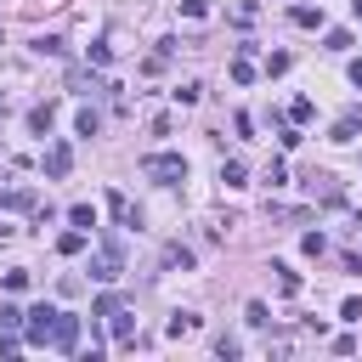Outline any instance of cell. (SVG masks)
Instances as JSON below:
<instances>
[{
	"label": "cell",
	"mask_w": 362,
	"mask_h": 362,
	"mask_svg": "<svg viewBox=\"0 0 362 362\" xmlns=\"http://www.w3.org/2000/svg\"><path fill=\"white\" fill-rule=\"evenodd\" d=\"M141 175H153L158 187H175V181H187V158L181 153H147L141 158Z\"/></svg>",
	"instance_id": "cell-1"
},
{
	"label": "cell",
	"mask_w": 362,
	"mask_h": 362,
	"mask_svg": "<svg viewBox=\"0 0 362 362\" xmlns=\"http://www.w3.org/2000/svg\"><path fill=\"white\" fill-rule=\"evenodd\" d=\"M51 322H57V311H51V305L23 311V345H45V339H51Z\"/></svg>",
	"instance_id": "cell-2"
},
{
	"label": "cell",
	"mask_w": 362,
	"mask_h": 362,
	"mask_svg": "<svg viewBox=\"0 0 362 362\" xmlns=\"http://www.w3.org/2000/svg\"><path fill=\"white\" fill-rule=\"evenodd\" d=\"M51 345H57V351H79V317H74V311H57V322H51Z\"/></svg>",
	"instance_id": "cell-3"
},
{
	"label": "cell",
	"mask_w": 362,
	"mask_h": 362,
	"mask_svg": "<svg viewBox=\"0 0 362 362\" xmlns=\"http://www.w3.org/2000/svg\"><path fill=\"white\" fill-rule=\"evenodd\" d=\"M96 277H102V283L124 277V255H119V243H113V238H107V243L96 249Z\"/></svg>",
	"instance_id": "cell-4"
},
{
	"label": "cell",
	"mask_w": 362,
	"mask_h": 362,
	"mask_svg": "<svg viewBox=\"0 0 362 362\" xmlns=\"http://www.w3.org/2000/svg\"><path fill=\"white\" fill-rule=\"evenodd\" d=\"M74 170V147L68 141H51V153H45V175H68Z\"/></svg>",
	"instance_id": "cell-5"
},
{
	"label": "cell",
	"mask_w": 362,
	"mask_h": 362,
	"mask_svg": "<svg viewBox=\"0 0 362 362\" xmlns=\"http://www.w3.org/2000/svg\"><path fill=\"white\" fill-rule=\"evenodd\" d=\"M113 339H119V345H136V317H130L124 305L113 311Z\"/></svg>",
	"instance_id": "cell-6"
},
{
	"label": "cell",
	"mask_w": 362,
	"mask_h": 362,
	"mask_svg": "<svg viewBox=\"0 0 362 362\" xmlns=\"http://www.w3.org/2000/svg\"><path fill=\"white\" fill-rule=\"evenodd\" d=\"M164 334H170V339H187V334H198V317H192V311H175Z\"/></svg>",
	"instance_id": "cell-7"
},
{
	"label": "cell",
	"mask_w": 362,
	"mask_h": 362,
	"mask_svg": "<svg viewBox=\"0 0 362 362\" xmlns=\"http://www.w3.org/2000/svg\"><path fill=\"white\" fill-rule=\"evenodd\" d=\"M288 17H294L300 28H322V6H294Z\"/></svg>",
	"instance_id": "cell-8"
},
{
	"label": "cell",
	"mask_w": 362,
	"mask_h": 362,
	"mask_svg": "<svg viewBox=\"0 0 362 362\" xmlns=\"http://www.w3.org/2000/svg\"><path fill=\"white\" fill-rule=\"evenodd\" d=\"M51 119H57V107L45 102V107H34V113H28V130H34V136H45V130H51Z\"/></svg>",
	"instance_id": "cell-9"
},
{
	"label": "cell",
	"mask_w": 362,
	"mask_h": 362,
	"mask_svg": "<svg viewBox=\"0 0 362 362\" xmlns=\"http://www.w3.org/2000/svg\"><path fill=\"white\" fill-rule=\"evenodd\" d=\"M221 181H226V187H243V181H249V170H243L238 158H226V164H221Z\"/></svg>",
	"instance_id": "cell-10"
},
{
	"label": "cell",
	"mask_w": 362,
	"mask_h": 362,
	"mask_svg": "<svg viewBox=\"0 0 362 362\" xmlns=\"http://www.w3.org/2000/svg\"><path fill=\"white\" fill-rule=\"evenodd\" d=\"M68 221H74L79 232H90V226H96V209H90V204H74V209H68Z\"/></svg>",
	"instance_id": "cell-11"
},
{
	"label": "cell",
	"mask_w": 362,
	"mask_h": 362,
	"mask_svg": "<svg viewBox=\"0 0 362 362\" xmlns=\"http://www.w3.org/2000/svg\"><path fill=\"white\" fill-rule=\"evenodd\" d=\"M272 272H277V288H283V294H300V277H294L283 260H272Z\"/></svg>",
	"instance_id": "cell-12"
},
{
	"label": "cell",
	"mask_w": 362,
	"mask_h": 362,
	"mask_svg": "<svg viewBox=\"0 0 362 362\" xmlns=\"http://www.w3.org/2000/svg\"><path fill=\"white\" fill-rule=\"evenodd\" d=\"M232 79L249 85V79H255V57H232Z\"/></svg>",
	"instance_id": "cell-13"
},
{
	"label": "cell",
	"mask_w": 362,
	"mask_h": 362,
	"mask_svg": "<svg viewBox=\"0 0 362 362\" xmlns=\"http://www.w3.org/2000/svg\"><path fill=\"white\" fill-rule=\"evenodd\" d=\"M57 249H62V255H79V249H85V232H79V226H74V232H62V238H57Z\"/></svg>",
	"instance_id": "cell-14"
},
{
	"label": "cell",
	"mask_w": 362,
	"mask_h": 362,
	"mask_svg": "<svg viewBox=\"0 0 362 362\" xmlns=\"http://www.w3.org/2000/svg\"><path fill=\"white\" fill-rule=\"evenodd\" d=\"M164 266H181V272H187V266H192V249H181V243H170V249H164Z\"/></svg>",
	"instance_id": "cell-15"
},
{
	"label": "cell",
	"mask_w": 362,
	"mask_h": 362,
	"mask_svg": "<svg viewBox=\"0 0 362 362\" xmlns=\"http://www.w3.org/2000/svg\"><path fill=\"white\" fill-rule=\"evenodd\" d=\"M243 317H249V328H266V322H272V311H266V300H249V311H243Z\"/></svg>",
	"instance_id": "cell-16"
},
{
	"label": "cell",
	"mask_w": 362,
	"mask_h": 362,
	"mask_svg": "<svg viewBox=\"0 0 362 362\" xmlns=\"http://www.w3.org/2000/svg\"><path fill=\"white\" fill-rule=\"evenodd\" d=\"M238 351H243V345H238V339H232V334H221V339H215V356H221V362H232V356H238Z\"/></svg>",
	"instance_id": "cell-17"
},
{
	"label": "cell",
	"mask_w": 362,
	"mask_h": 362,
	"mask_svg": "<svg viewBox=\"0 0 362 362\" xmlns=\"http://www.w3.org/2000/svg\"><path fill=\"white\" fill-rule=\"evenodd\" d=\"M266 74H272V79L288 74V51H272V57H266Z\"/></svg>",
	"instance_id": "cell-18"
},
{
	"label": "cell",
	"mask_w": 362,
	"mask_h": 362,
	"mask_svg": "<svg viewBox=\"0 0 362 362\" xmlns=\"http://www.w3.org/2000/svg\"><path fill=\"white\" fill-rule=\"evenodd\" d=\"M198 96H204V85H198V79H192V85H181V90H175V102H181V107H192V102H198Z\"/></svg>",
	"instance_id": "cell-19"
},
{
	"label": "cell",
	"mask_w": 362,
	"mask_h": 362,
	"mask_svg": "<svg viewBox=\"0 0 362 362\" xmlns=\"http://www.w3.org/2000/svg\"><path fill=\"white\" fill-rule=\"evenodd\" d=\"M317 107H311V96H294V107H288V119H311Z\"/></svg>",
	"instance_id": "cell-20"
},
{
	"label": "cell",
	"mask_w": 362,
	"mask_h": 362,
	"mask_svg": "<svg viewBox=\"0 0 362 362\" xmlns=\"http://www.w3.org/2000/svg\"><path fill=\"white\" fill-rule=\"evenodd\" d=\"M74 124H79V136H96V124H102V119H96V113H90V107H85V113H79V119H74Z\"/></svg>",
	"instance_id": "cell-21"
},
{
	"label": "cell",
	"mask_w": 362,
	"mask_h": 362,
	"mask_svg": "<svg viewBox=\"0 0 362 362\" xmlns=\"http://www.w3.org/2000/svg\"><path fill=\"white\" fill-rule=\"evenodd\" d=\"M334 141H356V119H339L334 124Z\"/></svg>",
	"instance_id": "cell-22"
},
{
	"label": "cell",
	"mask_w": 362,
	"mask_h": 362,
	"mask_svg": "<svg viewBox=\"0 0 362 362\" xmlns=\"http://www.w3.org/2000/svg\"><path fill=\"white\" fill-rule=\"evenodd\" d=\"M300 249H305V255H322L328 243H322V232H305V238H300Z\"/></svg>",
	"instance_id": "cell-23"
},
{
	"label": "cell",
	"mask_w": 362,
	"mask_h": 362,
	"mask_svg": "<svg viewBox=\"0 0 362 362\" xmlns=\"http://www.w3.org/2000/svg\"><path fill=\"white\" fill-rule=\"evenodd\" d=\"M0 328H23V311L17 305H0Z\"/></svg>",
	"instance_id": "cell-24"
},
{
	"label": "cell",
	"mask_w": 362,
	"mask_h": 362,
	"mask_svg": "<svg viewBox=\"0 0 362 362\" xmlns=\"http://www.w3.org/2000/svg\"><path fill=\"white\" fill-rule=\"evenodd\" d=\"M181 17H209V0H181Z\"/></svg>",
	"instance_id": "cell-25"
},
{
	"label": "cell",
	"mask_w": 362,
	"mask_h": 362,
	"mask_svg": "<svg viewBox=\"0 0 362 362\" xmlns=\"http://www.w3.org/2000/svg\"><path fill=\"white\" fill-rule=\"evenodd\" d=\"M339 317H345V322H362V300H345V305H339Z\"/></svg>",
	"instance_id": "cell-26"
},
{
	"label": "cell",
	"mask_w": 362,
	"mask_h": 362,
	"mask_svg": "<svg viewBox=\"0 0 362 362\" xmlns=\"http://www.w3.org/2000/svg\"><path fill=\"white\" fill-rule=\"evenodd\" d=\"M345 74H351V85H356V90H362V57H356V62H351V68H345Z\"/></svg>",
	"instance_id": "cell-27"
},
{
	"label": "cell",
	"mask_w": 362,
	"mask_h": 362,
	"mask_svg": "<svg viewBox=\"0 0 362 362\" xmlns=\"http://www.w3.org/2000/svg\"><path fill=\"white\" fill-rule=\"evenodd\" d=\"M351 6H356V17H362V0H351Z\"/></svg>",
	"instance_id": "cell-28"
}]
</instances>
